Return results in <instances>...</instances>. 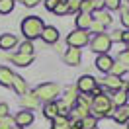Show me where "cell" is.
<instances>
[{"label": "cell", "mask_w": 129, "mask_h": 129, "mask_svg": "<svg viewBox=\"0 0 129 129\" xmlns=\"http://www.w3.org/2000/svg\"><path fill=\"white\" fill-rule=\"evenodd\" d=\"M113 108L112 106V100H110V94H98L94 96V102H92V108H90V113L96 117V119H102V117H112L113 113Z\"/></svg>", "instance_id": "obj_1"}, {"label": "cell", "mask_w": 129, "mask_h": 129, "mask_svg": "<svg viewBox=\"0 0 129 129\" xmlns=\"http://www.w3.org/2000/svg\"><path fill=\"white\" fill-rule=\"evenodd\" d=\"M43 27H45V24H43V20L37 18V16H25L24 22H22V33L27 37V41L41 37Z\"/></svg>", "instance_id": "obj_2"}, {"label": "cell", "mask_w": 129, "mask_h": 129, "mask_svg": "<svg viewBox=\"0 0 129 129\" xmlns=\"http://www.w3.org/2000/svg\"><path fill=\"white\" fill-rule=\"evenodd\" d=\"M59 92H61V88H59V84H55V82H43V84H39L37 88L33 90L35 98H37V100H43L45 104H47V102H57Z\"/></svg>", "instance_id": "obj_3"}, {"label": "cell", "mask_w": 129, "mask_h": 129, "mask_svg": "<svg viewBox=\"0 0 129 129\" xmlns=\"http://www.w3.org/2000/svg\"><path fill=\"white\" fill-rule=\"evenodd\" d=\"M90 49L98 53V55H106L110 49H112V39H110V35L108 33H100V35H94L92 39H90Z\"/></svg>", "instance_id": "obj_4"}, {"label": "cell", "mask_w": 129, "mask_h": 129, "mask_svg": "<svg viewBox=\"0 0 129 129\" xmlns=\"http://www.w3.org/2000/svg\"><path fill=\"white\" fill-rule=\"evenodd\" d=\"M90 43V31H84V29H74L67 35V45L69 47H76L82 49L84 45Z\"/></svg>", "instance_id": "obj_5"}, {"label": "cell", "mask_w": 129, "mask_h": 129, "mask_svg": "<svg viewBox=\"0 0 129 129\" xmlns=\"http://www.w3.org/2000/svg\"><path fill=\"white\" fill-rule=\"evenodd\" d=\"M98 86V82L94 76H90V74H82L80 78H78V82H76V88H78V92L80 94H92V90Z\"/></svg>", "instance_id": "obj_6"}, {"label": "cell", "mask_w": 129, "mask_h": 129, "mask_svg": "<svg viewBox=\"0 0 129 129\" xmlns=\"http://www.w3.org/2000/svg\"><path fill=\"white\" fill-rule=\"evenodd\" d=\"M63 59H64V63L69 64V67H78L80 61H82V51L76 49V47H69L67 51H64Z\"/></svg>", "instance_id": "obj_7"}, {"label": "cell", "mask_w": 129, "mask_h": 129, "mask_svg": "<svg viewBox=\"0 0 129 129\" xmlns=\"http://www.w3.org/2000/svg\"><path fill=\"white\" fill-rule=\"evenodd\" d=\"M96 69L100 71V73H106V74H110V71H112V64H113V59H112V55H98L96 57Z\"/></svg>", "instance_id": "obj_8"}, {"label": "cell", "mask_w": 129, "mask_h": 129, "mask_svg": "<svg viewBox=\"0 0 129 129\" xmlns=\"http://www.w3.org/2000/svg\"><path fill=\"white\" fill-rule=\"evenodd\" d=\"M102 84H104V88H108L110 92H115V90H123L125 86V82L117 78V76H112V74H106V78H102Z\"/></svg>", "instance_id": "obj_9"}, {"label": "cell", "mask_w": 129, "mask_h": 129, "mask_svg": "<svg viewBox=\"0 0 129 129\" xmlns=\"http://www.w3.org/2000/svg\"><path fill=\"white\" fill-rule=\"evenodd\" d=\"M33 112H29V110H22V112L16 113V117H14V121H16L18 127H27V125H31L33 123Z\"/></svg>", "instance_id": "obj_10"}, {"label": "cell", "mask_w": 129, "mask_h": 129, "mask_svg": "<svg viewBox=\"0 0 129 129\" xmlns=\"http://www.w3.org/2000/svg\"><path fill=\"white\" fill-rule=\"evenodd\" d=\"M110 100H112L113 108H123L129 100V94L125 90H115V92H110Z\"/></svg>", "instance_id": "obj_11"}, {"label": "cell", "mask_w": 129, "mask_h": 129, "mask_svg": "<svg viewBox=\"0 0 129 129\" xmlns=\"http://www.w3.org/2000/svg\"><path fill=\"white\" fill-rule=\"evenodd\" d=\"M41 39L45 41V43H57L59 41V29L53 27V25H45L43 27V33H41Z\"/></svg>", "instance_id": "obj_12"}, {"label": "cell", "mask_w": 129, "mask_h": 129, "mask_svg": "<svg viewBox=\"0 0 129 129\" xmlns=\"http://www.w3.org/2000/svg\"><path fill=\"white\" fill-rule=\"evenodd\" d=\"M37 104H39V100L35 98V94L33 92H27V94H24V96L20 98V106L24 108V110H35L37 108Z\"/></svg>", "instance_id": "obj_13"}, {"label": "cell", "mask_w": 129, "mask_h": 129, "mask_svg": "<svg viewBox=\"0 0 129 129\" xmlns=\"http://www.w3.org/2000/svg\"><path fill=\"white\" fill-rule=\"evenodd\" d=\"M16 45H18V37L14 33H2L0 35V49L10 51V49H14Z\"/></svg>", "instance_id": "obj_14"}, {"label": "cell", "mask_w": 129, "mask_h": 129, "mask_svg": "<svg viewBox=\"0 0 129 129\" xmlns=\"http://www.w3.org/2000/svg\"><path fill=\"white\" fill-rule=\"evenodd\" d=\"M92 20H94L96 24L108 27V25L112 24V14H110L108 10H98V12H92Z\"/></svg>", "instance_id": "obj_15"}, {"label": "cell", "mask_w": 129, "mask_h": 129, "mask_svg": "<svg viewBox=\"0 0 129 129\" xmlns=\"http://www.w3.org/2000/svg\"><path fill=\"white\" fill-rule=\"evenodd\" d=\"M92 22H94V20H92V14H84V12H78V14H76V29L88 31Z\"/></svg>", "instance_id": "obj_16"}, {"label": "cell", "mask_w": 129, "mask_h": 129, "mask_svg": "<svg viewBox=\"0 0 129 129\" xmlns=\"http://www.w3.org/2000/svg\"><path fill=\"white\" fill-rule=\"evenodd\" d=\"M33 59L35 55H22V53H14V55H10V61L18 67H29L33 63Z\"/></svg>", "instance_id": "obj_17"}, {"label": "cell", "mask_w": 129, "mask_h": 129, "mask_svg": "<svg viewBox=\"0 0 129 129\" xmlns=\"http://www.w3.org/2000/svg\"><path fill=\"white\" fill-rule=\"evenodd\" d=\"M12 88H14V92H16V94H20V96L27 94V82H25V78H24V76H20V74H14Z\"/></svg>", "instance_id": "obj_18"}, {"label": "cell", "mask_w": 129, "mask_h": 129, "mask_svg": "<svg viewBox=\"0 0 129 129\" xmlns=\"http://www.w3.org/2000/svg\"><path fill=\"white\" fill-rule=\"evenodd\" d=\"M12 80H14V73L8 67H0V84L4 88H12Z\"/></svg>", "instance_id": "obj_19"}, {"label": "cell", "mask_w": 129, "mask_h": 129, "mask_svg": "<svg viewBox=\"0 0 129 129\" xmlns=\"http://www.w3.org/2000/svg\"><path fill=\"white\" fill-rule=\"evenodd\" d=\"M78 94H80V92H78V88H76V86H69V88L64 90L63 102H64L67 106H71V108H73V106L76 104V98H78Z\"/></svg>", "instance_id": "obj_20"}, {"label": "cell", "mask_w": 129, "mask_h": 129, "mask_svg": "<svg viewBox=\"0 0 129 129\" xmlns=\"http://www.w3.org/2000/svg\"><path fill=\"white\" fill-rule=\"evenodd\" d=\"M43 115L47 117V119H55L57 115H59V106L57 102H47V104H43Z\"/></svg>", "instance_id": "obj_21"}, {"label": "cell", "mask_w": 129, "mask_h": 129, "mask_svg": "<svg viewBox=\"0 0 129 129\" xmlns=\"http://www.w3.org/2000/svg\"><path fill=\"white\" fill-rule=\"evenodd\" d=\"M127 71H129V69L125 67V64H121V63H117V61H113L110 74H112V76H117V78H121L123 74H127Z\"/></svg>", "instance_id": "obj_22"}, {"label": "cell", "mask_w": 129, "mask_h": 129, "mask_svg": "<svg viewBox=\"0 0 129 129\" xmlns=\"http://www.w3.org/2000/svg\"><path fill=\"white\" fill-rule=\"evenodd\" d=\"M69 127H71V119L64 117V115H57L53 119V127L51 129H69Z\"/></svg>", "instance_id": "obj_23"}, {"label": "cell", "mask_w": 129, "mask_h": 129, "mask_svg": "<svg viewBox=\"0 0 129 129\" xmlns=\"http://www.w3.org/2000/svg\"><path fill=\"white\" fill-rule=\"evenodd\" d=\"M112 117L115 123H127L129 117H127V113H125V108H115L112 113Z\"/></svg>", "instance_id": "obj_24"}, {"label": "cell", "mask_w": 129, "mask_h": 129, "mask_svg": "<svg viewBox=\"0 0 129 129\" xmlns=\"http://www.w3.org/2000/svg\"><path fill=\"white\" fill-rule=\"evenodd\" d=\"M98 127V119L90 113V115H86L84 119H80V129H96Z\"/></svg>", "instance_id": "obj_25"}, {"label": "cell", "mask_w": 129, "mask_h": 129, "mask_svg": "<svg viewBox=\"0 0 129 129\" xmlns=\"http://www.w3.org/2000/svg\"><path fill=\"white\" fill-rule=\"evenodd\" d=\"M16 0H0V14H10L14 10Z\"/></svg>", "instance_id": "obj_26"}, {"label": "cell", "mask_w": 129, "mask_h": 129, "mask_svg": "<svg viewBox=\"0 0 129 129\" xmlns=\"http://www.w3.org/2000/svg\"><path fill=\"white\" fill-rule=\"evenodd\" d=\"M104 8L108 12H113V10L121 8V0H104Z\"/></svg>", "instance_id": "obj_27"}, {"label": "cell", "mask_w": 129, "mask_h": 129, "mask_svg": "<svg viewBox=\"0 0 129 129\" xmlns=\"http://www.w3.org/2000/svg\"><path fill=\"white\" fill-rule=\"evenodd\" d=\"M18 53H22V55H33V43H31V41L22 43L20 49H18Z\"/></svg>", "instance_id": "obj_28"}, {"label": "cell", "mask_w": 129, "mask_h": 129, "mask_svg": "<svg viewBox=\"0 0 129 129\" xmlns=\"http://www.w3.org/2000/svg\"><path fill=\"white\" fill-rule=\"evenodd\" d=\"M57 16H64V14H69V6H67V0H61L59 4H57V8L53 10Z\"/></svg>", "instance_id": "obj_29"}, {"label": "cell", "mask_w": 129, "mask_h": 129, "mask_svg": "<svg viewBox=\"0 0 129 129\" xmlns=\"http://www.w3.org/2000/svg\"><path fill=\"white\" fill-rule=\"evenodd\" d=\"M80 12H84V14H92V12H94V0H82Z\"/></svg>", "instance_id": "obj_30"}, {"label": "cell", "mask_w": 129, "mask_h": 129, "mask_svg": "<svg viewBox=\"0 0 129 129\" xmlns=\"http://www.w3.org/2000/svg\"><path fill=\"white\" fill-rule=\"evenodd\" d=\"M80 4L82 0H67V6H69V12H80Z\"/></svg>", "instance_id": "obj_31"}, {"label": "cell", "mask_w": 129, "mask_h": 129, "mask_svg": "<svg viewBox=\"0 0 129 129\" xmlns=\"http://www.w3.org/2000/svg\"><path fill=\"white\" fill-rule=\"evenodd\" d=\"M57 106H59V115L69 117V113H71V106H67L63 100H59V102H57Z\"/></svg>", "instance_id": "obj_32"}, {"label": "cell", "mask_w": 129, "mask_h": 129, "mask_svg": "<svg viewBox=\"0 0 129 129\" xmlns=\"http://www.w3.org/2000/svg\"><path fill=\"white\" fill-rule=\"evenodd\" d=\"M108 35H110L112 43H119V41H121V35H123V29H113V31L108 33Z\"/></svg>", "instance_id": "obj_33"}, {"label": "cell", "mask_w": 129, "mask_h": 129, "mask_svg": "<svg viewBox=\"0 0 129 129\" xmlns=\"http://www.w3.org/2000/svg\"><path fill=\"white\" fill-rule=\"evenodd\" d=\"M117 63L125 64V67L129 69V51H121L119 55H117Z\"/></svg>", "instance_id": "obj_34"}, {"label": "cell", "mask_w": 129, "mask_h": 129, "mask_svg": "<svg viewBox=\"0 0 129 129\" xmlns=\"http://www.w3.org/2000/svg\"><path fill=\"white\" fill-rule=\"evenodd\" d=\"M104 25H100V24H96V22H92V25H90V29L88 31H92V33H96V35H100V33H104Z\"/></svg>", "instance_id": "obj_35"}, {"label": "cell", "mask_w": 129, "mask_h": 129, "mask_svg": "<svg viewBox=\"0 0 129 129\" xmlns=\"http://www.w3.org/2000/svg\"><path fill=\"white\" fill-rule=\"evenodd\" d=\"M59 2H61V0H43V4H45V8H47L49 12H53V10L57 8Z\"/></svg>", "instance_id": "obj_36"}, {"label": "cell", "mask_w": 129, "mask_h": 129, "mask_svg": "<svg viewBox=\"0 0 129 129\" xmlns=\"http://www.w3.org/2000/svg\"><path fill=\"white\" fill-rule=\"evenodd\" d=\"M24 6H27V8H33V6H37V4H41L43 0H20Z\"/></svg>", "instance_id": "obj_37"}, {"label": "cell", "mask_w": 129, "mask_h": 129, "mask_svg": "<svg viewBox=\"0 0 129 129\" xmlns=\"http://www.w3.org/2000/svg\"><path fill=\"white\" fill-rule=\"evenodd\" d=\"M8 115V104H0V119H4Z\"/></svg>", "instance_id": "obj_38"}, {"label": "cell", "mask_w": 129, "mask_h": 129, "mask_svg": "<svg viewBox=\"0 0 129 129\" xmlns=\"http://www.w3.org/2000/svg\"><path fill=\"white\" fill-rule=\"evenodd\" d=\"M121 41H123L125 45L129 43V29H125V31H123V35H121Z\"/></svg>", "instance_id": "obj_39"}, {"label": "cell", "mask_w": 129, "mask_h": 129, "mask_svg": "<svg viewBox=\"0 0 129 129\" xmlns=\"http://www.w3.org/2000/svg\"><path fill=\"white\" fill-rule=\"evenodd\" d=\"M69 129H80V121H71V127Z\"/></svg>", "instance_id": "obj_40"}, {"label": "cell", "mask_w": 129, "mask_h": 129, "mask_svg": "<svg viewBox=\"0 0 129 129\" xmlns=\"http://www.w3.org/2000/svg\"><path fill=\"white\" fill-rule=\"evenodd\" d=\"M123 90H125V92H127V94H129V82H127V84H125V86H123Z\"/></svg>", "instance_id": "obj_41"}, {"label": "cell", "mask_w": 129, "mask_h": 129, "mask_svg": "<svg viewBox=\"0 0 129 129\" xmlns=\"http://www.w3.org/2000/svg\"><path fill=\"white\" fill-rule=\"evenodd\" d=\"M125 51H129V43H127V45H125Z\"/></svg>", "instance_id": "obj_42"}, {"label": "cell", "mask_w": 129, "mask_h": 129, "mask_svg": "<svg viewBox=\"0 0 129 129\" xmlns=\"http://www.w3.org/2000/svg\"><path fill=\"white\" fill-rule=\"evenodd\" d=\"M14 129H24V127H18V125H16V127H14Z\"/></svg>", "instance_id": "obj_43"}, {"label": "cell", "mask_w": 129, "mask_h": 129, "mask_svg": "<svg viewBox=\"0 0 129 129\" xmlns=\"http://www.w3.org/2000/svg\"><path fill=\"white\" fill-rule=\"evenodd\" d=\"M127 129H129V121H127Z\"/></svg>", "instance_id": "obj_44"}, {"label": "cell", "mask_w": 129, "mask_h": 129, "mask_svg": "<svg viewBox=\"0 0 129 129\" xmlns=\"http://www.w3.org/2000/svg\"><path fill=\"white\" fill-rule=\"evenodd\" d=\"M127 4H129V0H127Z\"/></svg>", "instance_id": "obj_45"}, {"label": "cell", "mask_w": 129, "mask_h": 129, "mask_svg": "<svg viewBox=\"0 0 129 129\" xmlns=\"http://www.w3.org/2000/svg\"><path fill=\"white\" fill-rule=\"evenodd\" d=\"M96 129H98V127H96Z\"/></svg>", "instance_id": "obj_46"}]
</instances>
